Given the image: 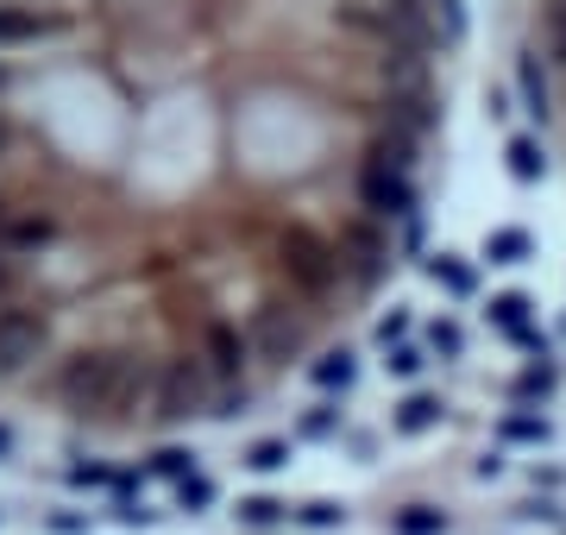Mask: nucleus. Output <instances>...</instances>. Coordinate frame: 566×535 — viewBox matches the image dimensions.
<instances>
[{"label":"nucleus","instance_id":"obj_1","mask_svg":"<svg viewBox=\"0 0 566 535\" xmlns=\"http://www.w3.org/2000/svg\"><path fill=\"white\" fill-rule=\"evenodd\" d=\"M264 284L283 290V296H290L296 310H308L315 322H322L340 296H359V290H353V271H346V252H340V240H334V221H290V227H277Z\"/></svg>","mask_w":566,"mask_h":535},{"label":"nucleus","instance_id":"obj_2","mask_svg":"<svg viewBox=\"0 0 566 535\" xmlns=\"http://www.w3.org/2000/svg\"><path fill=\"white\" fill-rule=\"evenodd\" d=\"M346 189H353V202H359L365 214H378V221H403L409 208H416V165L359 145V158L346 165Z\"/></svg>","mask_w":566,"mask_h":535},{"label":"nucleus","instance_id":"obj_3","mask_svg":"<svg viewBox=\"0 0 566 535\" xmlns=\"http://www.w3.org/2000/svg\"><path fill=\"white\" fill-rule=\"evenodd\" d=\"M535 39H542V57L554 63V70H566V0H542Z\"/></svg>","mask_w":566,"mask_h":535}]
</instances>
